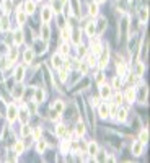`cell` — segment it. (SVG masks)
<instances>
[{"mask_svg": "<svg viewBox=\"0 0 150 163\" xmlns=\"http://www.w3.org/2000/svg\"><path fill=\"white\" fill-rule=\"evenodd\" d=\"M8 26H10V23H8V16L5 15L2 20H0V28L2 29H8Z\"/></svg>", "mask_w": 150, "mask_h": 163, "instance_id": "836d02e7", "label": "cell"}, {"mask_svg": "<svg viewBox=\"0 0 150 163\" xmlns=\"http://www.w3.org/2000/svg\"><path fill=\"white\" fill-rule=\"evenodd\" d=\"M116 119H118L119 122H124L127 119V109L126 108H118V111H116Z\"/></svg>", "mask_w": 150, "mask_h": 163, "instance_id": "8992f818", "label": "cell"}, {"mask_svg": "<svg viewBox=\"0 0 150 163\" xmlns=\"http://www.w3.org/2000/svg\"><path fill=\"white\" fill-rule=\"evenodd\" d=\"M124 98H126L127 103H134V100H136V88L134 87L127 88V92H126V95H124Z\"/></svg>", "mask_w": 150, "mask_h": 163, "instance_id": "ba28073f", "label": "cell"}, {"mask_svg": "<svg viewBox=\"0 0 150 163\" xmlns=\"http://www.w3.org/2000/svg\"><path fill=\"white\" fill-rule=\"evenodd\" d=\"M26 12L23 10V8H18V10H16V20H18V24H24L26 23Z\"/></svg>", "mask_w": 150, "mask_h": 163, "instance_id": "9c48e42d", "label": "cell"}, {"mask_svg": "<svg viewBox=\"0 0 150 163\" xmlns=\"http://www.w3.org/2000/svg\"><path fill=\"white\" fill-rule=\"evenodd\" d=\"M98 113H99V116H101V118H108V116H110V103H103V104H99Z\"/></svg>", "mask_w": 150, "mask_h": 163, "instance_id": "52a82bcc", "label": "cell"}, {"mask_svg": "<svg viewBox=\"0 0 150 163\" xmlns=\"http://www.w3.org/2000/svg\"><path fill=\"white\" fill-rule=\"evenodd\" d=\"M7 118H8V121L10 122H13V121H16L18 119V108H16V104H8V109H7Z\"/></svg>", "mask_w": 150, "mask_h": 163, "instance_id": "6da1fadb", "label": "cell"}, {"mask_svg": "<svg viewBox=\"0 0 150 163\" xmlns=\"http://www.w3.org/2000/svg\"><path fill=\"white\" fill-rule=\"evenodd\" d=\"M96 82H98V83H99V85H101V83H103V82H104V75H103V72H99V73H98V75H96Z\"/></svg>", "mask_w": 150, "mask_h": 163, "instance_id": "f6af8a7d", "label": "cell"}, {"mask_svg": "<svg viewBox=\"0 0 150 163\" xmlns=\"http://www.w3.org/2000/svg\"><path fill=\"white\" fill-rule=\"evenodd\" d=\"M23 85H20V82H18V85H16L15 88H13V98L15 100H20L21 98V95H23Z\"/></svg>", "mask_w": 150, "mask_h": 163, "instance_id": "e0dca14e", "label": "cell"}, {"mask_svg": "<svg viewBox=\"0 0 150 163\" xmlns=\"http://www.w3.org/2000/svg\"><path fill=\"white\" fill-rule=\"evenodd\" d=\"M31 135H33V139H35V140H38V139L41 137V129L36 127L35 130H31Z\"/></svg>", "mask_w": 150, "mask_h": 163, "instance_id": "ab89813d", "label": "cell"}, {"mask_svg": "<svg viewBox=\"0 0 150 163\" xmlns=\"http://www.w3.org/2000/svg\"><path fill=\"white\" fill-rule=\"evenodd\" d=\"M36 149H38L39 153H43V152L47 149V144H46L44 140H41V139H38V145H36Z\"/></svg>", "mask_w": 150, "mask_h": 163, "instance_id": "83f0119b", "label": "cell"}, {"mask_svg": "<svg viewBox=\"0 0 150 163\" xmlns=\"http://www.w3.org/2000/svg\"><path fill=\"white\" fill-rule=\"evenodd\" d=\"M44 92H43V88H36V92H35V103H43L44 100Z\"/></svg>", "mask_w": 150, "mask_h": 163, "instance_id": "ac0fdd59", "label": "cell"}, {"mask_svg": "<svg viewBox=\"0 0 150 163\" xmlns=\"http://www.w3.org/2000/svg\"><path fill=\"white\" fill-rule=\"evenodd\" d=\"M52 64H54L56 69H61L62 67V57H61V54H54L52 55Z\"/></svg>", "mask_w": 150, "mask_h": 163, "instance_id": "7402d4cb", "label": "cell"}, {"mask_svg": "<svg viewBox=\"0 0 150 163\" xmlns=\"http://www.w3.org/2000/svg\"><path fill=\"white\" fill-rule=\"evenodd\" d=\"M99 149H98V145L95 144V142H90L88 144V155H90V157H95V155H96V152H98Z\"/></svg>", "mask_w": 150, "mask_h": 163, "instance_id": "44dd1931", "label": "cell"}, {"mask_svg": "<svg viewBox=\"0 0 150 163\" xmlns=\"http://www.w3.org/2000/svg\"><path fill=\"white\" fill-rule=\"evenodd\" d=\"M104 23H106V21H104V18H99V21H98V23H95V24H96V29H98L99 33H101V31L104 29Z\"/></svg>", "mask_w": 150, "mask_h": 163, "instance_id": "74e56055", "label": "cell"}, {"mask_svg": "<svg viewBox=\"0 0 150 163\" xmlns=\"http://www.w3.org/2000/svg\"><path fill=\"white\" fill-rule=\"evenodd\" d=\"M121 85H122V78L118 75V77H114L113 78V88H116V90H119L121 88Z\"/></svg>", "mask_w": 150, "mask_h": 163, "instance_id": "f546056e", "label": "cell"}, {"mask_svg": "<svg viewBox=\"0 0 150 163\" xmlns=\"http://www.w3.org/2000/svg\"><path fill=\"white\" fill-rule=\"evenodd\" d=\"M72 41H73V44H75V46H80V44H82L80 31H75V33H73V36H72Z\"/></svg>", "mask_w": 150, "mask_h": 163, "instance_id": "f1b7e54d", "label": "cell"}, {"mask_svg": "<svg viewBox=\"0 0 150 163\" xmlns=\"http://www.w3.org/2000/svg\"><path fill=\"white\" fill-rule=\"evenodd\" d=\"M13 41H15V44L16 46H20L23 43V31L21 29H16L15 31V34H13Z\"/></svg>", "mask_w": 150, "mask_h": 163, "instance_id": "d6986e66", "label": "cell"}, {"mask_svg": "<svg viewBox=\"0 0 150 163\" xmlns=\"http://www.w3.org/2000/svg\"><path fill=\"white\" fill-rule=\"evenodd\" d=\"M83 134H85V126H83L82 122H78V124L75 126V135H77V137H82Z\"/></svg>", "mask_w": 150, "mask_h": 163, "instance_id": "484cf974", "label": "cell"}, {"mask_svg": "<svg viewBox=\"0 0 150 163\" xmlns=\"http://www.w3.org/2000/svg\"><path fill=\"white\" fill-rule=\"evenodd\" d=\"M69 38H70V28H65V29L62 31V39L67 41Z\"/></svg>", "mask_w": 150, "mask_h": 163, "instance_id": "7bdbcfd3", "label": "cell"}, {"mask_svg": "<svg viewBox=\"0 0 150 163\" xmlns=\"http://www.w3.org/2000/svg\"><path fill=\"white\" fill-rule=\"evenodd\" d=\"M18 119L23 122V124H26L28 122V119H29V114H28V111H26V106H21V108L18 109Z\"/></svg>", "mask_w": 150, "mask_h": 163, "instance_id": "3957f363", "label": "cell"}, {"mask_svg": "<svg viewBox=\"0 0 150 163\" xmlns=\"http://www.w3.org/2000/svg\"><path fill=\"white\" fill-rule=\"evenodd\" d=\"M87 64H88V67H93V65H96V55H95V54H91V55L88 57Z\"/></svg>", "mask_w": 150, "mask_h": 163, "instance_id": "8d00e7d4", "label": "cell"}, {"mask_svg": "<svg viewBox=\"0 0 150 163\" xmlns=\"http://www.w3.org/2000/svg\"><path fill=\"white\" fill-rule=\"evenodd\" d=\"M49 34H51V29H49L47 23H44L43 28H41V38L44 39V43H47V41H49Z\"/></svg>", "mask_w": 150, "mask_h": 163, "instance_id": "9a60e30c", "label": "cell"}, {"mask_svg": "<svg viewBox=\"0 0 150 163\" xmlns=\"http://www.w3.org/2000/svg\"><path fill=\"white\" fill-rule=\"evenodd\" d=\"M139 20H140V23H142V24L147 23V20H148V10H147L145 7H142L139 10Z\"/></svg>", "mask_w": 150, "mask_h": 163, "instance_id": "5bb4252c", "label": "cell"}, {"mask_svg": "<svg viewBox=\"0 0 150 163\" xmlns=\"http://www.w3.org/2000/svg\"><path fill=\"white\" fill-rule=\"evenodd\" d=\"M122 100H124V96H122L121 93H118V95L114 96V103H116V104H121V103H122Z\"/></svg>", "mask_w": 150, "mask_h": 163, "instance_id": "ee69618b", "label": "cell"}, {"mask_svg": "<svg viewBox=\"0 0 150 163\" xmlns=\"http://www.w3.org/2000/svg\"><path fill=\"white\" fill-rule=\"evenodd\" d=\"M2 8H3L5 15H8V13H10V10H12V0H5V2H3V5H2Z\"/></svg>", "mask_w": 150, "mask_h": 163, "instance_id": "4dcf8cb0", "label": "cell"}, {"mask_svg": "<svg viewBox=\"0 0 150 163\" xmlns=\"http://www.w3.org/2000/svg\"><path fill=\"white\" fill-rule=\"evenodd\" d=\"M52 108H54L57 113H62V111H64V103H62V101H56Z\"/></svg>", "mask_w": 150, "mask_h": 163, "instance_id": "d590c367", "label": "cell"}, {"mask_svg": "<svg viewBox=\"0 0 150 163\" xmlns=\"http://www.w3.org/2000/svg\"><path fill=\"white\" fill-rule=\"evenodd\" d=\"M21 135H23V137L31 135V127H29L28 124H23V127H21Z\"/></svg>", "mask_w": 150, "mask_h": 163, "instance_id": "d6a6232c", "label": "cell"}, {"mask_svg": "<svg viewBox=\"0 0 150 163\" xmlns=\"http://www.w3.org/2000/svg\"><path fill=\"white\" fill-rule=\"evenodd\" d=\"M59 75H61V80H62V82H65V80H67V72H65V70H61V73H59Z\"/></svg>", "mask_w": 150, "mask_h": 163, "instance_id": "7dc6e473", "label": "cell"}, {"mask_svg": "<svg viewBox=\"0 0 150 163\" xmlns=\"http://www.w3.org/2000/svg\"><path fill=\"white\" fill-rule=\"evenodd\" d=\"M99 95H101L103 100H108V98H111V87H108V85H103L99 87Z\"/></svg>", "mask_w": 150, "mask_h": 163, "instance_id": "5b68a950", "label": "cell"}, {"mask_svg": "<svg viewBox=\"0 0 150 163\" xmlns=\"http://www.w3.org/2000/svg\"><path fill=\"white\" fill-rule=\"evenodd\" d=\"M108 59H110V51L104 49V51H101V59H99V67L101 69H104L108 65Z\"/></svg>", "mask_w": 150, "mask_h": 163, "instance_id": "30bf717a", "label": "cell"}, {"mask_svg": "<svg viewBox=\"0 0 150 163\" xmlns=\"http://www.w3.org/2000/svg\"><path fill=\"white\" fill-rule=\"evenodd\" d=\"M69 150H70V140H65L62 144V153H67Z\"/></svg>", "mask_w": 150, "mask_h": 163, "instance_id": "60d3db41", "label": "cell"}, {"mask_svg": "<svg viewBox=\"0 0 150 163\" xmlns=\"http://www.w3.org/2000/svg\"><path fill=\"white\" fill-rule=\"evenodd\" d=\"M56 134H57V137H65L67 135V127H65L64 124H59L56 127Z\"/></svg>", "mask_w": 150, "mask_h": 163, "instance_id": "ffe728a7", "label": "cell"}, {"mask_svg": "<svg viewBox=\"0 0 150 163\" xmlns=\"http://www.w3.org/2000/svg\"><path fill=\"white\" fill-rule=\"evenodd\" d=\"M144 70H145V65H144L142 62H139V64H137V70H136V75H137V77H142V75H144Z\"/></svg>", "mask_w": 150, "mask_h": 163, "instance_id": "1f68e13d", "label": "cell"}, {"mask_svg": "<svg viewBox=\"0 0 150 163\" xmlns=\"http://www.w3.org/2000/svg\"><path fill=\"white\" fill-rule=\"evenodd\" d=\"M85 33H87L88 36H95V33H96V24H95V21H90V23L87 24Z\"/></svg>", "mask_w": 150, "mask_h": 163, "instance_id": "2e32d148", "label": "cell"}, {"mask_svg": "<svg viewBox=\"0 0 150 163\" xmlns=\"http://www.w3.org/2000/svg\"><path fill=\"white\" fill-rule=\"evenodd\" d=\"M36 10V3L33 2V0H26V3H24V12H26V15H33Z\"/></svg>", "mask_w": 150, "mask_h": 163, "instance_id": "8fae6325", "label": "cell"}, {"mask_svg": "<svg viewBox=\"0 0 150 163\" xmlns=\"http://www.w3.org/2000/svg\"><path fill=\"white\" fill-rule=\"evenodd\" d=\"M16 57H18V51H16V49H10V55H8V59H10L12 62H15Z\"/></svg>", "mask_w": 150, "mask_h": 163, "instance_id": "f35d334b", "label": "cell"}, {"mask_svg": "<svg viewBox=\"0 0 150 163\" xmlns=\"http://www.w3.org/2000/svg\"><path fill=\"white\" fill-rule=\"evenodd\" d=\"M23 59H24V64H31L33 59H35V51L33 49H26L23 54Z\"/></svg>", "mask_w": 150, "mask_h": 163, "instance_id": "4fadbf2b", "label": "cell"}, {"mask_svg": "<svg viewBox=\"0 0 150 163\" xmlns=\"http://www.w3.org/2000/svg\"><path fill=\"white\" fill-rule=\"evenodd\" d=\"M142 152H144V144L140 142V140H137V142H134V144H132V153H134L136 157H139V155H142Z\"/></svg>", "mask_w": 150, "mask_h": 163, "instance_id": "277c9868", "label": "cell"}, {"mask_svg": "<svg viewBox=\"0 0 150 163\" xmlns=\"http://www.w3.org/2000/svg\"><path fill=\"white\" fill-rule=\"evenodd\" d=\"M139 140L142 142V144H147V140H148V130H147V129H142V130H140Z\"/></svg>", "mask_w": 150, "mask_h": 163, "instance_id": "4316f807", "label": "cell"}, {"mask_svg": "<svg viewBox=\"0 0 150 163\" xmlns=\"http://www.w3.org/2000/svg\"><path fill=\"white\" fill-rule=\"evenodd\" d=\"M98 10H99V8H98V3H96V2H95V3L91 2L90 7H88V13H90L91 16H96V15H98Z\"/></svg>", "mask_w": 150, "mask_h": 163, "instance_id": "cb8c5ba5", "label": "cell"}, {"mask_svg": "<svg viewBox=\"0 0 150 163\" xmlns=\"http://www.w3.org/2000/svg\"><path fill=\"white\" fill-rule=\"evenodd\" d=\"M24 77V67L23 65H16V69H15V80L16 82H21Z\"/></svg>", "mask_w": 150, "mask_h": 163, "instance_id": "7c38bea8", "label": "cell"}, {"mask_svg": "<svg viewBox=\"0 0 150 163\" xmlns=\"http://www.w3.org/2000/svg\"><path fill=\"white\" fill-rule=\"evenodd\" d=\"M101 2H104V0H96V3H101Z\"/></svg>", "mask_w": 150, "mask_h": 163, "instance_id": "c3c4849f", "label": "cell"}, {"mask_svg": "<svg viewBox=\"0 0 150 163\" xmlns=\"http://www.w3.org/2000/svg\"><path fill=\"white\" fill-rule=\"evenodd\" d=\"M69 51H70V47H69V44H62V46H61V54H62V55H65V54H69Z\"/></svg>", "mask_w": 150, "mask_h": 163, "instance_id": "b9f144b4", "label": "cell"}, {"mask_svg": "<svg viewBox=\"0 0 150 163\" xmlns=\"http://www.w3.org/2000/svg\"><path fill=\"white\" fill-rule=\"evenodd\" d=\"M49 118H51L52 121H59L61 119V113H57L56 109H52L51 113H49Z\"/></svg>", "mask_w": 150, "mask_h": 163, "instance_id": "e575fe53", "label": "cell"}, {"mask_svg": "<svg viewBox=\"0 0 150 163\" xmlns=\"http://www.w3.org/2000/svg\"><path fill=\"white\" fill-rule=\"evenodd\" d=\"M116 70H118L119 77H126V64H124V62H119L118 67H116Z\"/></svg>", "mask_w": 150, "mask_h": 163, "instance_id": "d4e9b609", "label": "cell"}, {"mask_svg": "<svg viewBox=\"0 0 150 163\" xmlns=\"http://www.w3.org/2000/svg\"><path fill=\"white\" fill-rule=\"evenodd\" d=\"M23 149H24V147H23V142H21V140H16L15 145H13V152H15L16 155H21V153H23Z\"/></svg>", "mask_w": 150, "mask_h": 163, "instance_id": "603a6c76", "label": "cell"}, {"mask_svg": "<svg viewBox=\"0 0 150 163\" xmlns=\"http://www.w3.org/2000/svg\"><path fill=\"white\" fill-rule=\"evenodd\" d=\"M52 18V8L51 7H44L43 12H41V21L43 23H49Z\"/></svg>", "mask_w": 150, "mask_h": 163, "instance_id": "7a4b0ae2", "label": "cell"}, {"mask_svg": "<svg viewBox=\"0 0 150 163\" xmlns=\"http://www.w3.org/2000/svg\"><path fill=\"white\" fill-rule=\"evenodd\" d=\"M78 69L83 72V73H87V70H88V64H85V62H82L80 65H78Z\"/></svg>", "mask_w": 150, "mask_h": 163, "instance_id": "bcb514c9", "label": "cell"}]
</instances>
